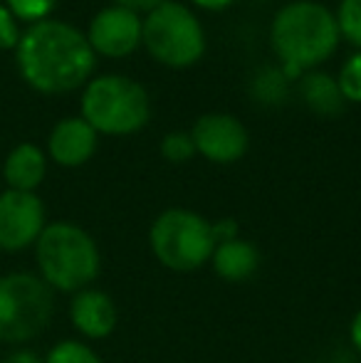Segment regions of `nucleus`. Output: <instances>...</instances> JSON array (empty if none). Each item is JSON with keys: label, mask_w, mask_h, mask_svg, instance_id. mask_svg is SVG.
Segmentation results:
<instances>
[{"label": "nucleus", "mask_w": 361, "mask_h": 363, "mask_svg": "<svg viewBox=\"0 0 361 363\" xmlns=\"http://www.w3.org/2000/svg\"><path fill=\"white\" fill-rule=\"evenodd\" d=\"M18 67L33 89L43 94L72 91L94 69L87 35L60 20H40L18 43Z\"/></svg>", "instance_id": "f257e3e1"}, {"label": "nucleus", "mask_w": 361, "mask_h": 363, "mask_svg": "<svg viewBox=\"0 0 361 363\" xmlns=\"http://www.w3.org/2000/svg\"><path fill=\"white\" fill-rule=\"evenodd\" d=\"M339 38L334 13L312 0H294L279 8L270 28L272 50L287 77H297L332 57Z\"/></svg>", "instance_id": "f03ea898"}, {"label": "nucleus", "mask_w": 361, "mask_h": 363, "mask_svg": "<svg viewBox=\"0 0 361 363\" xmlns=\"http://www.w3.org/2000/svg\"><path fill=\"white\" fill-rule=\"evenodd\" d=\"M40 277L50 289L77 291L87 289L101 269V255L94 238L74 223H50L35 242Z\"/></svg>", "instance_id": "7ed1b4c3"}, {"label": "nucleus", "mask_w": 361, "mask_h": 363, "mask_svg": "<svg viewBox=\"0 0 361 363\" xmlns=\"http://www.w3.org/2000/svg\"><path fill=\"white\" fill-rule=\"evenodd\" d=\"M151 116L149 94L139 82L121 74L96 77L82 94V119L96 134L129 136Z\"/></svg>", "instance_id": "20e7f679"}, {"label": "nucleus", "mask_w": 361, "mask_h": 363, "mask_svg": "<svg viewBox=\"0 0 361 363\" xmlns=\"http://www.w3.org/2000/svg\"><path fill=\"white\" fill-rule=\"evenodd\" d=\"M149 245L154 257L171 272H196L216 250L213 223L186 208H169L151 223Z\"/></svg>", "instance_id": "39448f33"}, {"label": "nucleus", "mask_w": 361, "mask_h": 363, "mask_svg": "<svg viewBox=\"0 0 361 363\" xmlns=\"http://www.w3.org/2000/svg\"><path fill=\"white\" fill-rule=\"evenodd\" d=\"M141 43L149 55L166 67H191L206 52L203 25L186 5L164 0L146 13Z\"/></svg>", "instance_id": "423d86ee"}, {"label": "nucleus", "mask_w": 361, "mask_h": 363, "mask_svg": "<svg viewBox=\"0 0 361 363\" xmlns=\"http://www.w3.org/2000/svg\"><path fill=\"white\" fill-rule=\"evenodd\" d=\"M52 289L43 277L10 272L0 277V341L23 344L43 334L52 319Z\"/></svg>", "instance_id": "0eeeda50"}, {"label": "nucleus", "mask_w": 361, "mask_h": 363, "mask_svg": "<svg viewBox=\"0 0 361 363\" xmlns=\"http://www.w3.org/2000/svg\"><path fill=\"white\" fill-rule=\"evenodd\" d=\"M45 230V206L35 193L5 191L0 196V250L20 252Z\"/></svg>", "instance_id": "6e6552de"}, {"label": "nucleus", "mask_w": 361, "mask_h": 363, "mask_svg": "<svg viewBox=\"0 0 361 363\" xmlns=\"http://www.w3.org/2000/svg\"><path fill=\"white\" fill-rule=\"evenodd\" d=\"M196 153L213 163H235L248 153L250 136L240 119L231 114H203L191 129Z\"/></svg>", "instance_id": "1a4fd4ad"}, {"label": "nucleus", "mask_w": 361, "mask_h": 363, "mask_svg": "<svg viewBox=\"0 0 361 363\" xmlns=\"http://www.w3.org/2000/svg\"><path fill=\"white\" fill-rule=\"evenodd\" d=\"M141 28H144V20L139 18V13L121 5H111L94 15V20L89 23L87 43L94 55L119 60L141 45Z\"/></svg>", "instance_id": "9d476101"}, {"label": "nucleus", "mask_w": 361, "mask_h": 363, "mask_svg": "<svg viewBox=\"0 0 361 363\" xmlns=\"http://www.w3.org/2000/svg\"><path fill=\"white\" fill-rule=\"evenodd\" d=\"M70 319L72 326L84 336V339H106L116 329V306L111 296L101 289H82L70 301Z\"/></svg>", "instance_id": "9b49d317"}, {"label": "nucleus", "mask_w": 361, "mask_h": 363, "mask_svg": "<svg viewBox=\"0 0 361 363\" xmlns=\"http://www.w3.org/2000/svg\"><path fill=\"white\" fill-rule=\"evenodd\" d=\"M48 151L55 163L65 168H77L87 163L96 151V131L82 116L62 119L52 129L48 141Z\"/></svg>", "instance_id": "f8f14e48"}, {"label": "nucleus", "mask_w": 361, "mask_h": 363, "mask_svg": "<svg viewBox=\"0 0 361 363\" xmlns=\"http://www.w3.org/2000/svg\"><path fill=\"white\" fill-rule=\"evenodd\" d=\"M211 264L213 272L223 282H248L260 269V250L238 235L233 240L216 242V250L211 255Z\"/></svg>", "instance_id": "ddd939ff"}, {"label": "nucleus", "mask_w": 361, "mask_h": 363, "mask_svg": "<svg viewBox=\"0 0 361 363\" xmlns=\"http://www.w3.org/2000/svg\"><path fill=\"white\" fill-rule=\"evenodd\" d=\"M45 173H48V161H45V153L35 144L15 146L3 166V176L10 191L33 193L45 181Z\"/></svg>", "instance_id": "4468645a"}, {"label": "nucleus", "mask_w": 361, "mask_h": 363, "mask_svg": "<svg viewBox=\"0 0 361 363\" xmlns=\"http://www.w3.org/2000/svg\"><path fill=\"white\" fill-rule=\"evenodd\" d=\"M302 96L317 114L337 116L344 106V96L337 86V79H329L322 72H312L302 79Z\"/></svg>", "instance_id": "2eb2a0df"}, {"label": "nucleus", "mask_w": 361, "mask_h": 363, "mask_svg": "<svg viewBox=\"0 0 361 363\" xmlns=\"http://www.w3.org/2000/svg\"><path fill=\"white\" fill-rule=\"evenodd\" d=\"M45 363H101L99 354L84 341L65 339L57 346H52Z\"/></svg>", "instance_id": "dca6fc26"}, {"label": "nucleus", "mask_w": 361, "mask_h": 363, "mask_svg": "<svg viewBox=\"0 0 361 363\" xmlns=\"http://www.w3.org/2000/svg\"><path fill=\"white\" fill-rule=\"evenodd\" d=\"M334 18H337L339 35L361 50V0H342Z\"/></svg>", "instance_id": "f3484780"}, {"label": "nucleus", "mask_w": 361, "mask_h": 363, "mask_svg": "<svg viewBox=\"0 0 361 363\" xmlns=\"http://www.w3.org/2000/svg\"><path fill=\"white\" fill-rule=\"evenodd\" d=\"M337 86L342 91L344 101H361V52L352 55L342 65L337 77Z\"/></svg>", "instance_id": "a211bd4d"}, {"label": "nucleus", "mask_w": 361, "mask_h": 363, "mask_svg": "<svg viewBox=\"0 0 361 363\" xmlns=\"http://www.w3.org/2000/svg\"><path fill=\"white\" fill-rule=\"evenodd\" d=\"M161 156L171 163H183L191 161L196 156V146H193L191 134L186 131H171L161 139Z\"/></svg>", "instance_id": "6ab92c4d"}, {"label": "nucleus", "mask_w": 361, "mask_h": 363, "mask_svg": "<svg viewBox=\"0 0 361 363\" xmlns=\"http://www.w3.org/2000/svg\"><path fill=\"white\" fill-rule=\"evenodd\" d=\"M57 5V0H8V10L13 15H18L20 20H45V15L52 13V8Z\"/></svg>", "instance_id": "aec40b11"}, {"label": "nucleus", "mask_w": 361, "mask_h": 363, "mask_svg": "<svg viewBox=\"0 0 361 363\" xmlns=\"http://www.w3.org/2000/svg\"><path fill=\"white\" fill-rule=\"evenodd\" d=\"M18 43H20V35L13 13L5 5H0V50L18 48Z\"/></svg>", "instance_id": "412c9836"}, {"label": "nucleus", "mask_w": 361, "mask_h": 363, "mask_svg": "<svg viewBox=\"0 0 361 363\" xmlns=\"http://www.w3.org/2000/svg\"><path fill=\"white\" fill-rule=\"evenodd\" d=\"M164 0H114V5H121V8H129L134 10V13H139V10H154L156 5H161Z\"/></svg>", "instance_id": "4be33fe9"}, {"label": "nucleus", "mask_w": 361, "mask_h": 363, "mask_svg": "<svg viewBox=\"0 0 361 363\" xmlns=\"http://www.w3.org/2000/svg\"><path fill=\"white\" fill-rule=\"evenodd\" d=\"M349 339H352V346L357 349V354L361 356V309L354 314L352 324H349Z\"/></svg>", "instance_id": "5701e85b"}, {"label": "nucleus", "mask_w": 361, "mask_h": 363, "mask_svg": "<svg viewBox=\"0 0 361 363\" xmlns=\"http://www.w3.org/2000/svg\"><path fill=\"white\" fill-rule=\"evenodd\" d=\"M3 363H43V361H40V356L33 354V351H15V354H10Z\"/></svg>", "instance_id": "b1692460"}, {"label": "nucleus", "mask_w": 361, "mask_h": 363, "mask_svg": "<svg viewBox=\"0 0 361 363\" xmlns=\"http://www.w3.org/2000/svg\"><path fill=\"white\" fill-rule=\"evenodd\" d=\"M193 3L203 10H226L228 5H233V0H193Z\"/></svg>", "instance_id": "393cba45"}]
</instances>
